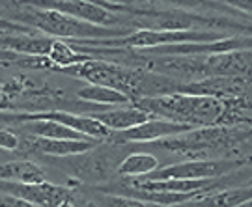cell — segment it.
Wrapping results in <instances>:
<instances>
[{
  "instance_id": "cell-1",
  "label": "cell",
  "mask_w": 252,
  "mask_h": 207,
  "mask_svg": "<svg viewBox=\"0 0 252 207\" xmlns=\"http://www.w3.org/2000/svg\"><path fill=\"white\" fill-rule=\"evenodd\" d=\"M136 107L152 112L153 116L174 119L192 127L219 125L226 110V101L209 95H194L185 91H170L152 97H140Z\"/></svg>"
},
{
  "instance_id": "cell-2",
  "label": "cell",
  "mask_w": 252,
  "mask_h": 207,
  "mask_svg": "<svg viewBox=\"0 0 252 207\" xmlns=\"http://www.w3.org/2000/svg\"><path fill=\"white\" fill-rule=\"evenodd\" d=\"M224 37V32L219 30H161V28H140L131 34L112 37H95V39H73L75 45L105 47V49H152L161 45H176V43H194V41H215Z\"/></svg>"
},
{
  "instance_id": "cell-3",
  "label": "cell",
  "mask_w": 252,
  "mask_h": 207,
  "mask_svg": "<svg viewBox=\"0 0 252 207\" xmlns=\"http://www.w3.org/2000/svg\"><path fill=\"white\" fill-rule=\"evenodd\" d=\"M21 23L36 30H41L45 36L62 37V39H95V37H112L127 34L122 30H114V28L92 25L82 19L71 17L58 9L49 8L30 9L21 15Z\"/></svg>"
},
{
  "instance_id": "cell-4",
  "label": "cell",
  "mask_w": 252,
  "mask_h": 207,
  "mask_svg": "<svg viewBox=\"0 0 252 207\" xmlns=\"http://www.w3.org/2000/svg\"><path fill=\"white\" fill-rule=\"evenodd\" d=\"M241 131H235L230 127L220 125H206V127H192L190 131H185L181 135L166 136L155 142L157 148L172 151V153H209L213 149H226L232 148L239 140H243Z\"/></svg>"
},
{
  "instance_id": "cell-5",
  "label": "cell",
  "mask_w": 252,
  "mask_h": 207,
  "mask_svg": "<svg viewBox=\"0 0 252 207\" xmlns=\"http://www.w3.org/2000/svg\"><path fill=\"white\" fill-rule=\"evenodd\" d=\"M174 73H181L187 77H243L252 81V49H235L226 53H211L202 62H189L183 56L180 62H172Z\"/></svg>"
},
{
  "instance_id": "cell-6",
  "label": "cell",
  "mask_w": 252,
  "mask_h": 207,
  "mask_svg": "<svg viewBox=\"0 0 252 207\" xmlns=\"http://www.w3.org/2000/svg\"><path fill=\"white\" fill-rule=\"evenodd\" d=\"M28 2L36 4L37 8L58 9L71 17L82 19L86 23L99 25V27H112L120 21V17L112 13V9L135 13V9H131L127 4H118L108 0H28Z\"/></svg>"
},
{
  "instance_id": "cell-7",
  "label": "cell",
  "mask_w": 252,
  "mask_h": 207,
  "mask_svg": "<svg viewBox=\"0 0 252 207\" xmlns=\"http://www.w3.org/2000/svg\"><path fill=\"white\" fill-rule=\"evenodd\" d=\"M0 192H8L21 200H27L30 206L63 207L77 204L71 189L62 187V185H54L49 181L25 183V181L0 179Z\"/></svg>"
},
{
  "instance_id": "cell-8",
  "label": "cell",
  "mask_w": 252,
  "mask_h": 207,
  "mask_svg": "<svg viewBox=\"0 0 252 207\" xmlns=\"http://www.w3.org/2000/svg\"><path fill=\"white\" fill-rule=\"evenodd\" d=\"M36 119H54L63 125L71 127L79 133L97 138V140H108L112 135V129H108L103 121L94 116H82L73 114L67 110H49V112H19V114H0V121L6 123H25V121H36Z\"/></svg>"
},
{
  "instance_id": "cell-9",
  "label": "cell",
  "mask_w": 252,
  "mask_h": 207,
  "mask_svg": "<svg viewBox=\"0 0 252 207\" xmlns=\"http://www.w3.org/2000/svg\"><path fill=\"white\" fill-rule=\"evenodd\" d=\"M237 166L235 161L224 159H194V161L178 162L168 166H159L157 170L144 176V179H206V177H220L226 172Z\"/></svg>"
},
{
  "instance_id": "cell-10",
  "label": "cell",
  "mask_w": 252,
  "mask_h": 207,
  "mask_svg": "<svg viewBox=\"0 0 252 207\" xmlns=\"http://www.w3.org/2000/svg\"><path fill=\"white\" fill-rule=\"evenodd\" d=\"M192 125L189 123H180L174 119H166L161 116H153L146 119L144 123L126 129V131H112V135L108 136V142L112 144H126V142H155L166 136L181 135L185 131H190Z\"/></svg>"
},
{
  "instance_id": "cell-11",
  "label": "cell",
  "mask_w": 252,
  "mask_h": 207,
  "mask_svg": "<svg viewBox=\"0 0 252 207\" xmlns=\"http://www.w3.org/2000/svg\"><path fill=\"white\" fill-rule=\"evenodd\" d=\"M176 91L194 93V95H209L219 99H235L245 97L249 91V81L243 77H202L187 84H178Z\"/></svg>"
},
{
  "instance_id": "cell-12",
  "label": "cell",
  "mask_w": 252,
  "mask_h": 207,
  "mask_svg": "<svg viewBox=\"0 0 252 207\" xmlns=\"http://www.w3.org/2000/svg\"><path fill=\"white\" fill-rule=\"evenodd\" d=\"M101 140L95 138H45L36 136L28 142V149L32 153L53 155V157H73V155L90 151L97 148Z\"/></svg>"
},
{
  "instance_id": "cell-13",
  "label": "cell",
  "mask_w": 252,
  "mask_h": 207,
  "mask_svg": "<svg viewBox=\"0 0 252 207\" xmlns=\"http://www.w3.org/2000/svg\"><path fill=\"white\" fill-rule=\"evenodd\" d=\"M90 116L97 118L99 121H103L112 131H126V129H131V127L138 125V123H144L146 119L153 118V114L144 110V108L136 107L135 103H133V107L126 108L94 110V112H90Z\"/></svg>"
},
{
  "instance_id": "cell-14",
  "label": "cell",
  "mask_w": 252,
  "mask_h": 207,
  "mask_svg": "<svg viewBox=\"0 0 252 207\" xmlns=\"http://www.w3.org/2000/svg\"><path fill=\"white\" fill-rule=\"evenodd\" d=\"M71 172L84 181H103L108 177L110 161L97 149L73 155Z\"/></svg>"
},
{
  "instance_id": "cell-15",
  "label": "cell",
  "mask_w": 252,
  "mask_h": 207,
  "mask_svg": "<svg viewBox=\"0 0 252 207\" xmlns=\"http://www.w3.org/2000/svg\"><path fill=\"white\" fill-rule=\"evenodd\" d=\"M252 200V187H235V189H222L217 192H200L192 200L190 206H206V207H237L245 206Z\"/></svg>"
},
{
  "instance_id": "cell-16",
  "label": "cell",
  "mask_w": 252,
  "mask_h": 207,
  "mask_svg": "<svg viewBox=\"0 0 252 207\" xmlns=\"http://www.w3.org/2000/svg\"><path fill=\"white\" fill-rule=\"evenodd\" d=\"M79 99L92 103V105H112V107H120V105H129L133 103L131 97L124 93V91L116 90V88H110V86H103V84H90L88 86H82L81 90L77 91Z\"/></svg>"
},
{
  "instance_id": "cell-17",
  "label": "cell",
  "mask_w": 252,
  "mask_h": 207,
  "mask_svg": "<svg viewBox=\"0 0 252 207\" xmlns=\"http://www.w3.org/2000/svg\"><path fill=\"white\" fill-rule=\"evenodd\" d=\"M0 179L41 183L47 181V174L39 164L32 161H11L0 164Z\"/></svg>"
},
{
  "instance_id": "cell-18",
  "label": "cell",
  "mask_w": 252,
  "mask_h": 207,
  "mask_svg": "<svg viewBox=\"0 0 252 207\" xmlns=\"http://www.w3.org/2000/svg\"><path fill=\"white\" fill-rule=\"evenodd\" d=\"M47 58L53 63V69L58 71V69L69 67V65H75V63H79V62H84V60H90L92 56L88 53L77 51L67 39L54 37L53 45H51L49 53H47Z\"/></svg>"
},
{
  "instance_id": "cell-19",
  "label": "cell",
  "mask_w": 252,
  "mask_h": 207,
  "mask_svg": "<svg viewBox=\"0 0 252 207\" xmlns=\"http://www.w3.org/2000/svg\"><path fill=\"white\" fill-rule=\"evenodd\" d=\"M159 168V159L152 153H131L116 166V172L126 177H144Z\"/></svg>"
},
{
  "instance_id": "cell-20",
  "label": "cell",
  "mask_w": 252,
  "mask_h": 207,
  "mask_svg": "<svg viewBox=\"0 0 252 207\" xmlns=\"http://www.w3.org/2000/svg\"><path fill=\"white\" fill-rule=\"evenodd\" d=\"M19 146H21V140L15 133H11L8 129H0V149L15 151Z\"/></svg>"
},
{
  "instance_id": "cell-21",
  "label": "cell",
  "mask_w": 252,
  "mask_h": 207,
  "mask_svg": "<svg viewBox=\"0 0 252 207\" xmlns=\"http://www.w3.org/2000/svg\"><path fill=\"white\" fill-rule=\"evenodd\" d=\"M228 6H232L235 9H241L247 13H252V0H224Z\"/></svg>"
},
{
  "instance_id": "cell-22",
  "label": "cell",
  "mask_w": 252,
  "mask_h": 207,
  "mask_svg": "<svg viewBox=\"0 0 252 207\" xmlns=\"http://www.w3.org/2000/svg\"><path fill=\"white\" fill-rule=\"evenodd\" d=\"M6 108H11V101L6 91H0V110H6Z\"/></svg>"
},
{
  "instance_id": "cell-23",
  "label": "cell",
  "mask_w": 252,
  "mask_h": 207,
  "mask_svg": "<svg viewBox=\"0 0 252 207\" xmlns=\"http://www.w3.org/2000/svg\"><path fill=\"white\" fill-rule=\"evenodd\" d=\"M108 2H118V4H127V0H108Z\"/></svg>"
},
{
  "instance_id": "cell-24",
  "label": "cell",
  "mask_w": 252,
  "mask_h": 207,
  "mask_svg": "<svg viewBox=\"0 0 252 207\" xmlns=\"http://www.w3.org/2000/svg\"><path fill=\"white\" fill-rule=\"evenodd\" d=\"M245 206H249V207H252V200H249V202H247V204H245Z\"/></svg>"
}]
</instances>
